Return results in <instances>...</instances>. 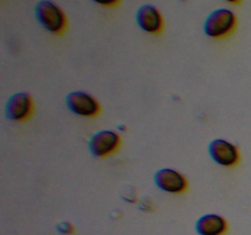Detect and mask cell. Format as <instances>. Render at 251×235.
<instances>
[{"label": "cell", "mask_w": 251, "mask_h": 235, "mask_svg": "<svg viewBox=\"0 0 251 235\" xmlns=\"http://www.w3.org/2000/svg\"><path fill=\"white\" fill-rule=\"evenodd\" d=\"M122 140L113 130H100L91 136L88 149L96 158H107L119 149Z\"/></svg>", "instance_id": "3"}, {"label": "cell", "mask_w": 251, "mask_h": 235, "mask_svg": "<svg viewBox=\"0 0 251 235\" xmlns=\"http://www.w3.org/2000/svg\"><path fill=\"white\" fill-rule=\"evenodd\" d=\"M154 185L159 190L172 195L183 193L188 190V179L180 173L172 168H162L157 170L153 175Z\"/></svg>", "instance_id": "6"}, {"label": "cell", "mask_w": 251, "mask_h": 235, "mask_svg": "<svg viewBox=\"0 0 251 235\" xmlns=\"http://www.w3.org/2000/svg\"><path fill=\"white\" fill-rule=\"evenodd\" d=\"M66 108L81 118H96L100 113V104L93 95L82 91H74L65 97Z\"/></svg>", "instance_id": "4"}, {"label": "cell", "mask_w": 251, "mask_h": 235, "mask_svg": "<svg viewBox=\"0 0 251 235\" xmlns=\"http://www.w3.org/2000/svg\"><path fill=\"white\" fill-rule=\"evenodd\" d=\"M33 113V100L26 92L14 93L5 105V115L11 121H26Z\"/></svg>", "instance_id": "7"}, {"label": "cell", "mask_w": 251, "mask_h": 235, "mask_svg": "<svg viewBox=\"0 0 251 235\" xmlns=\"http://www.w3.org/2000/svg\"><path fill=\"white\" fill-rule=\"evenodd\" d=\"M58 230L63 234H70V233L74 232V228L70 223H61V224H59Z\"/></svg>", "instance_id": "11"}, {"label": "cell", "mask_w": 251, "mask_h": 235, "mask_svg": "<svg viewBox=\"0 0 251 235\" xmlns=\"http://www.w3.org/2000/svg\"><path fill=\"white\" fill-rule=\"evenodd\" d=\"M199 235H225L228 230V222L217 213H206L195 223Z\"/></svg>", "instance_id": "9"}, {"label": "cell", "mask_w": 251, "mask_h": 235, "mask_svg": "<svg viewBox=\"0 0 251 235\" xmlns=\"http://www.w3.org/2000/svg\"><path fill=\"white\" fill-rule=\"evenodd\" d=\"M237 28V15L227 7L216 9L203 22V33L213 39H225Z\"/></svg>", "instance_id": "2"}, {"label": "cell", "mask_w": 251, "mask_h": 235, "mask_svg": "<svg viewBox=\"0 0 251 235\" xmlns=\"http://www.w3.org/2000/svg\"><path fill=\"white\" fill-rule=\"evenodd\" d=\"M226 2H228V4H232V5H238L242 2V0H225Z\"/></svg>", "instance_id": "12"}, {"label": "cell", "mask_w": 251, "mask_h": 235, "mask_svg": "<svg viewBox=\"0 0 251 235\" xmlns=\"http://www.w3.org/2000/svg\"><path fill=\"white\" fill-rule=\"evenodd\" d=\"M91 1H93L97 5H100V6L114 7L117 6V5H119L122 0H91Z\"/></svg>", "instance_id": "10"}, {"label": "cell", "mask_w": 251, "mask_h": 235, "mask_svg": "<svg viewBox=\"0 0 251 235\" xmlns=\"http://www.w3.org/2000/svg\"><path fill=\"white\" fill-rule=\"evenodd\" d=\"M208 154L216 164L225 168H233L240 162L239 149L225 139H215L208 144Z\"/></svg>", "instance_id": "5"}, {"label": "cell", "mask_w": 251, "mask_h": 235, "mask_svg": "<svg viewBox=\"0 0 251 235\" xmlns=\"http://www.w3.org/2000/svg\"><path fill=\"white\" fill-rule=\"evenodd\" d=\"M136 24L144 32L150 34H159L164 29V20L156 6L145 4L136 11Z\"/></svg>", "instance_id": "8"}, {"label": "cell", "mask_w": 251, "mask_h": 235, "mask_svg": "<svg viewBox=\"0 0 251 235\" xmlns=\"http://www.w3.org/2000/svg\"><path fill=\"white\" fill-rule=\"evenodd\" d=\"M37 22L51 34L60 36L68 28V17L59 5L51 0H39L34 6Z\"/></svg>", "instance_id": "1"}]
</instances>
